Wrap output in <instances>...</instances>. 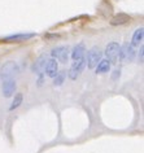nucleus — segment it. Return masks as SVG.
<instances>
[{
	"instance_id": "obj_1",
	"label": "nucleus",
	"mask_w": 144,
	"mask_h": 153,
	"mask_svg": "<svg viewBox=\"0 0 144 153\" xmlns=\"http://www.w3.org/2000/svg\"><path fill=\"white\" fill-rule=\"evenodd\" d=\"M18 74H20V66L14 61H7L1 66V69H0V75H1L3 79L13 78L14 75H18Z\"/></svg>"
},
{
	"instance_id": "obj_2",
	"label": "nucleus",
	"mask_w": 144,
	"mask_h": 153,
	"mask_svg": "<svg viewBox=\"0 0 144 153\" xmlns=\"http://www.w3.org/2000/svg\"><path fill=\"white\" fill-rule=\"evenodd\" d=\"M101 57H103V52H101V49L99 47H92L90 49L88 52H87V66L90 69H95L96 68V65L100 62Z\"/></svg>"
},
{
	"instance_id": "obj_3",
	"label": "nucleus",
	"mask_w": 144,
	"mask_h": 153,
	"mask_svg": "<svg viewBox=\"0 0 144 153\" xmlns=\"http://www.w3.org/2000/svg\"><path fill=\"white\" fill-rule=\"evenodd\" d=\"M120 48H121V45L117 42H112V43H109L107 45V48H105V56H107V60L111 64H116L118 61Z\"/></svg>"
},
{
	"instance_id": "obj_4",
	"label": "nucleus",
	"mask_w": 144,
	"mask_h": 153,
	"mask_svg": "<svg viewBox=\"0 0 144 153\" xmlns=\"http://www.w3.org/2000/svg\"><path fill=\"white\" fill-rule=\"evenodd\" d=\"M85 66H86V59L85 57H83V59H79V60H75L74 62L71 64V66L69 69V73H68V75H69V78L71 79V81H75V79L81 75V73L83 71Z\"/></svg>"
},
{
	"instance_id": "obj_5",
	"label": "nucleus",
	"mask_w": 144,
	"mask_h": 153,
	"mask_svg": "<svg viewBox=\"0 0 144 153\" xmlns=\"http://www.w3.org/2000/svg\"><path fill=\"white\" fill-rule=\"evenodd\" d=\"M52 59L60 61L62 64H66L68 60H69V48L65 47V45H60V47H56L52 49L51 52Z\"/></svg>"
},
{
	"instance_id": "obj_6",
	"label": "nucleus",
	"mask_w": 144,
	"mask_h": 153,
	"mask_svg": "<svg viewBox=\"0 0 144 153\" xmlns=\"http://www.w3.org/2000/svg\"><path fill=\"white\" fill-rule=\"evenodd\" d=\"M135 57V47L131 44H125L120 48V56L118 59L121 61H132Z\"/></svg>"
},
{
	"instance_id": "obj_7",
	"label": "nucleus",
	"mask_w": 144,
	"mask_h": 153,
	"mask_svg": "<svg viewBox=\"0 0 144 153\" xmlns=\"http://www.w3.org/2000/svg\"><path fill=\"white\" fill-rule=\"evenodd\" d=\"M16 81L13 78L3 79V96L4 97H12L16 91Z\"/></svg>"
},
{
	"instance_id": "obj_8",
	"label": "nucleus",
	"mask_w": 144,
	"mask_h": 153,
	"mask_svg": "<svg viewBox=\"0 0 144 153\" xmlns=\"http://www.w3.org/2000/svg\"><path fill=\"white\" fill-rule=\"evenodd\" d=\"M47 61H48V57L45 55L39 56L36 59L35 62H34V65H33V71L35 73V74H38V75H42L43 74V71H44V69H45V64H47Z\"/></svg>"
},
{
	"instance_id": "obj_9",
	"label": "nucleus",
	"mask_w": 144,
	"mask_h": 153,
	"mask_svg": "<svg viewBox=\"0 0 144 153\" xmlns=\"http://www.w3.org/2000/svg\"><path fill=\"white\" fill-rule=\"evenodd\" d=\"M44 71L47 73V76H50V78H53V76L59 73V62H57V60L48 59L47 64H45Z\"/></svg>"
},
{
	"instance_id": "obj_10",
	"label": "nucleus",
	"mask_w": 144,
	"mask_h": 153,
	"mask_svg": "<svg viewBox=\"0 0 144 153\" xmlns=\"http://www.w3.org/2000/svg\"><path fill=\"white\" fill-rule=\"evenodd\" d=\"M85 52H86L85 44H83V43L77 44L73 48V51H71V59H73V61L79 60V59H83V57H85Z\"/></svg>"
},
{
	"instance_id": "obj_11",
	"label": "nucleus",
	"mask_w": 144,
	"mask_h": 153,
	"mask_svg": "<svg viewBox=\"0 0 144 153\" xmlns=\"http://www.w3.org/2000/svg\"><path fill=\"white\" fill-rule=\"evenodd\" d=\"M33 36H34V34H25V33H22V34H14V35H9V36L4 38V40L5 42H25V40H27V39H30V38H33Z\"/></svg>"
},
{
	"instance_id": "obj_12",
	"label": "nucleus",
	"mask_w": 144,
	"mask_h": 153,
	"mask_svg": "<svg viewBox=\"0 0 144 153\" xmlns=\"http://www.w3.org/2000/svg\"><path fill=\"white\" fill-rule=\"evenodd\" d=\"M143 38H144V29L143 27L136 29L134 31V35H132V39H131V45L138 47V45L143 42Z\"/></svg>"
},
{
	"instance_id": "obj_13",
	"label": "nucleus",
	"mask_w": 144,
	"mask_h": 153,
	"mask_svg": "<svg viewBox=\"0 0 144 153\" xmlns=\"http://www.w3.org/2000/svg\"><path fill=\"white\" fill-rule=\"evenodd\" d=\"M109 70H111V62L105 59L100 60V62L96 65V73L97 74H103V73H108Z\"/></svg>"
},
{
	"instance_id": "obj_14",
	"label": "nucleus",
	"mask_w": 144,
	"mask_h": 153,
	"mask_svg": "<svg viewBox=\"0 0 144 153\" xmlns=\"http://www.w3.org/2000/svg\"><path fill=\"white\" fill-rule=\"evenodd\" d=\"M128 20H130V17H128L127 14L121 13V14H118V16H116V17L112 18L111 24L112 25H123V24H126Z\"/></svg>"
},
{
	"instance_id": "obj_15",
	"label": "nucleus",
	"mask_w": 144,
	"mask_h": 153,
	"mask_svg": "<svg viewBox=\"0 0 144 153\" xmlns=\"http://www.w3.org/2000/svg\"><path fill=\"white\" fill-rule=\"evenodd\" d=\"M22 100H24V96H22V94H16V95H14V97H13L12 104H10V106H9V110L17 109L18 106L22 104Z\"/></svg>"
},
{
	"instance_id": "obj_16",
	"label": "nucleus",
	"mask_w": 144,
	"mask_h": 153,
	"mask_svg": "<svg viewBox=\"0 0 144 153\" xmlns=\"http://www.w3.org/2000/svg\"><path fill=\"white\" fill-rule=\"evenodd\" d=\"M65 71H59L57 74L53 76V85L55 86H61L64 81H65Z\"/></svg>"
},
{
	"instance_id": "obj_17",
	"label": "nucleus",
	"mask_w": 144,
	"mask_h": 153,
	"mask_svg": "<svg viewBox=\"0 0 144 153\" xmlns=\"http://www.w3.org/2000/svg\"><path fill=\"white\" fill-rule=\"evenodd\" d=\"M144 48H143V45L140 47V51H139V62L140 64H143V57H144Z\"/></svg>"
},
{
	"instance_id": "obj_18",
	"label": "nucleus",
	"mask_w": 144,
	"mask_h": 153,
	"mask_svg": "<svg viewBox=\"0 0 144 153\" xmlns=\"http://www.w3.org/2000/svg\"><path fill=\"white\" fill-rule=\"evenodd\" d=\"M120 73H121L120 70H114V71H113V75H112V78H113V79H114V81H116V79H117V78H120V75H121V74H120Z\"/></svg>"
}]
</instances>
